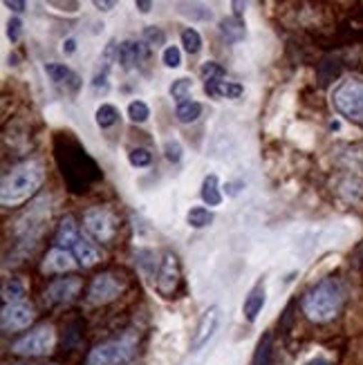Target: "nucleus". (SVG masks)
Here are the masks:
<instances>
[{
	"mask_svg": "<svg viewBox=\"0 0 363 365\" xmlns=\"http://www.w3.org/2000/svg\"><path fill=\"white\" fill-rule=\"evenodd\" d=\"M43 182H45V168L41 162L31 160L16 166L3 180L0 202H3V206H19L34 195L43 186Z\"/></svg>",
	"mask_w": 363,
	"mask_h": 365,
	"instance_id": "f257e3e1",
	"label": "nucleus"
},
{
	"mask_svg": "<svg viewBox=\"0 0 363 365\" xmlns=\"http://www.w3.org/2000/svg\"><path fill=\"white\" fill-rule=\"evenodd\" d=\"M343 307V287L334 278L317 282L303 298V312L312 323H329Z\"/></svg>",
	"mask_w": 363,
	"mask_h": 365,
	"instance_id": "f03ea898",
	"label": "nucleus"
},
{
	"mask_svg": "<svg viewBox=\"0 0 363 365\" xmlns=\"http://www.w3.org/2000/svg\"><path fill=\"white\" fill-rule=\"evenodd\" d=\"M334 110L348 121L363 125V78L345 76L332 90Z\"/></svg>",
	"mask_w": 363,
	"mask_h": 365,
	"instance_id": "7ed1b4c3",
	"label": "nucleus"
},
{
	"mask_svg": "<svg viewBox=\"0 0 363 365\" xmlns=\"http://www.w3.org/2000/svg\"><path fill=\"white\" fill-rule=\"evenodd\" d=\"M63 155H66V162H61L63 178L70 182V186L74 190H86L83 186H88L92 180L99 178L97 164L90 160L83 148H76L74 153L70 148H66Z\"/></svg>",
	"mask_w": 363,
	"mask_h": 365,
	"instance_id": "20e7f679",
	"label": "nucleus"
},
{
	"mask_svg": "<svg viewBox=\"0 0 363 365\" xmlns=\"http://www.w3.org/2000/svg\"><path fill=\"white\" fill-rule=\"evenodd\" d=\"M133 354H135V341L123 336L92 347L86 359V365H123L133 359Z\"/></svg>",
	"mask_w": 363,
	"mask_h": 365,
	"instance_id": "39448f33",
	"label": "nucleus"
},
{
	"mask_svg": "<svg viewBox=\"0 0 363 365\" xmlns=\"http://www.w3.org/2000/svg\"><path fill=\"white\" fill-rule=\"evenodd\" d=\"M56 345V331L52 325H43L34 331H29L27 336L19 339L11 345V352L14 354H21V356H45L54 350Z\"/></svg>",
	"mask_w": 363,
	"mask_h": 365,
	"instance_id": "423d86ee",
	"label": "nucleus"
},
{
	"mask_svg": "<svg viewBox=\"0 0 363 365\" xmlns=\"http://www.w3.org/2000/svg\"><path fill=\"white\" fill-rule=\"evenodd\" d=\"M108 58L119 63L123 70H133L148 58V45L144 41H121L119 45L110 43L106 47V61Z\"/></svg>",
	"mask_w": 363,
	"mask_h": 365,
	"instance_id": "0eeeda50",
	"label": "nucleus"
},
{
	"mask_svg": "<svg viewBox=\"0 0 363 365\" xmlns=\"http://www.w3.org/2000/svg\"><path fill=\"white\" fill-rule=\"evenodd\" d=\"M83 222H86L88 233L99 242H110L117 233V217L108 209H101V206L88 209L83 215Z\"/></svg>",
	"mask_w": 363,
	"mask_h": 365,
	"instance_id": "6e6552de",
	"label": "nucleus"
},
{
	"mask_svg": "<svg viewBox=\"0 0 363 365\" xmlns=\"http://www.w3.org/2000/svg\"><path fill=\"white\" fill-rule=\"evenodd\" d=\"M121 289H123L121 280H117L115 274L106 272L92 280L90 289H88V300L92 305H108L121 294Z\"/></svg>",
	"mask_w": 363,
	"mask_h": 365,
	"instance_id": "1a4fd4ad",
	"label": "nucleus"
},
{
	"mask_svg": "<svg viewBox=\"0 0 363 365\" xmlns=\"http://www.w3.org/2000/svg\"><path fill=\"white\" fill-rule=\"evenodd\" d=\"M157 292L164 298H173V294L178 292L182 282V272L175 253H166L164 260L160 262V272H157Z\"/></svg>",
	"mask_w": 363,
	"mask_h": 365,
	"instance_id": "9d476101",
	"label": "nucleus"
},
{
	"mask_svg": "<svg viewBox=\"0 0 363 365\" xmlns=\"http://www.w3.org/2000/svg\"><path fill=\"white\" fill-rule=\"evenodd\" d=\"M34 321V307L27 303H9L3 307V316H0V325L5 331H19L31 325Z\"/></svg>",
	"mask_w": 363,
	"mask_h": 365,
	"instance_id": "9b49d317",
	"label": "nucleus"
},
{
	"mask_svg": "<svg viewBox=\"0 0 363 365\" xmlns=\"http://www.w3.org/2000/svg\"><path fill=\"white\" fill-rule=\"evenodd\" d=\"M45 74L50 76V81L56 88L66 90L68 94H78V90L83 88V78L78 76L72 68H68L66 63H47Z\"/></svg>",
	"mask_w": 363,
	"mask_h": 365,
	"instance_id": "f8f14e48",
	"label": "nucleus"
},
{
	"mask_svg": "<svg viewBox=\"0 0 363 365\" xmlns=\"http://www.w3.org/2000/svg\"><path fill=\"white\" fill-rule=\"evenodd\" d=\"M218 323H220V307L211 305L207 312L202 314V319H200V323L195 327V334H193V341H191V352L202 350V347L211 341V336L215 334V329H218Z\"/></svg>",
	"mask_w": 363,
	"mask_h": 365,
	"instance_id": "ddd939ff",
	"label": "nucleus"
},
{
	"mask_svg": "<svg viewBox=\"0 0 363 365\" xmlns=\"http://www.w3.org/2000/svg\"><path fill=\"white\" fill-rule=\"evenodd\" d=\"M81 287H83V282H81V278H76V276H70V278H58V280H54L50 287H47V298L52 300V303H58V305H63V303H72V300L78 296V292H81Z\"/></svg>",
	"mask_w": 363,
	"mask_h": 365,
	"instance_id": "4468645a",
	"label": "nucleus"
},
{
	"mask_svg": "<svg viewBox=\"0 0 363 365\" xmlns=\"http://www.w3.org/2000/svg\"><path fill=\"white\" fill-rule=\"evenodd\" d=\"M74 267V260L70 256V251L68 249H58L54 247L50 253L45 256L43 260V274H66L70 272V269Z\"/></svg>",
	"mask_w": 363,
	"mask_h": 365,
	"instance_id": "2eb2a0df",
	"label": "nucleus"
},
{
	"mask_svg": "<svg viewBox=\"0 0 363 365\" xmlns=\"http://www.w3.org/2000/svg\"><path fill=\"white\" fill-rule=\"evenodd\" d=\"M265 300H267L265 282H258L256 287L249 292V296L245 298V303H242V314H245L247 323H254L258 319L262 307H265Z\"/></svg>",
	"mask_w": 363,
	"mask_h": 365,
	"instance_id": "dca6fc26",
	"label": "nucleus"
},
{
	"mask_svg": "<svg viewBox=\"0 0 363 365\" xmlns=\"http://www.w3.org/2000/svg\"><path fill=\"white\" fill-rule=\"evenodd\" d=\"M204 92L209 97H220V99H240L245 88L235 81H213V83H204Z\"/></svg>",
	"mask_w": 363,
	"mask_h": 365,
	"instance_id": "f3484780",
	"label": "nucleus"
},
{
	"mask_svg": "<svg viewBox=\"0 0 363 365\" xmlns=\"http://www.w3.org/2000/svg\"><path fill=\"white\" fill-rule=\"evenodd\" d=\"M54 242L58 249H68V247H74L78 242V231H76V222L72 215H66L61 220V225L56 229V235H54Z\"/></svg>",
	"mask_w": 363,
	"mask_h": 365,
	"instance_id": "a211bd4d",
	"label": "nucleus"
},
{
	"mask_svg": "<svg viewBox=\"0 0 363 365\" xmlns=\"http://www.w3.org/2000/svg\"><path fill=\"white\" fill-rule=\"evenodd\" d=\"M220 34H223L229 43H240L247 36V27L240 16H229V19L220 21Z\"/></svg>",
	"mask_w": 363,
	"mask_h": 365,
	"instance_id": "6ab92c4d",
	"label": "nucleus"
},
{
	"mask_svg": "<svg viewBox=\"0 0 363 365\" xmlns=\"http://www.w3.org/2000/svg\"><path fill=\"white\" fill-rule=\"evenodd\" d=\"M200 195H202L204 204H209V206H220V204H223V190H220L218 175H207V178H204Z\"/></svg>",
	"mask_w": 363,
	"mask_h": 365,
	"instance_id": "aec40b11",
	"label": "nucleus"
},
{
	"mask_svg": "<svg viewBox=\"0 0 363 365\" xmlns=\"http://www.w3.org/2000/svg\"><path fill=\"white\" fill-rule=\"evenodd\" d=\"M74 256L81 267H94L99 262V251L97 247H92L86 237H78V242L74 245Z\"/></svg>",
	"mask_w": 363,
	"mask_h": 365,
	"instance_id": "412c9836",
	"label": "nucleus"
},
{
	"mask_svg": "<svg viewBox=\"0 0 363 365\" xmlns=\"http://www.w3.org/2000/svg\"><path fill=\"white\" fill-rule=\"evenodd\" d=\"M178 11L182 16H186V19H191V21H211L213 19V11L211 7L207 5H200V3H178Z\"/></svg>",
	"mask_w": 363,
	"mask_h": 365,
	"instance_id": "4be33fe9",
	"label": "nucleus"
},
{
	"mask_svg": "<svg viewBox=\"0 0 363 365\" xmlns=\"http://www.w3.org/2000/svg\"><path fill=\"white\" fill-rule=\"evenodd\" d=\"M175 117H178L180 123H193V121H198V119L202 117V103L191 101V99L178 103V108H175Z\"/></svg>",
	"mask_w": 363,
	"mask_h": 365,
	"instance_id": "5701e85b",
	"label": "nucleus"
},
{
	"mask_svg": "<svg viewBox=\"0 0 363 365\" xmlns=\"http://www.w3.org/2000/svg\"><path fill=\"white\" fill-rule=\"evenodd\" d=\"M186 222H188V227H193V229H207L213 225V213L209 209H204V206H193V209L186 213Z\"/></svg>",
	"mask_w": 363,
	"mask_h": 365,
	"instance_id": "b1692460",
	"label": "nucleus"
},
{
	"mask_svg": "<svg viewBox=\"0 0 363 365\" xmlns=\"http://www.w3.org/2000/svg\"><path fill=\"white\" fill-rule=\"evenodd\" d=\"M97 125L99 128H110V125H115L119 121V110L115 106H110V103H101L97 108Z\"/></svg>",
	"mask_w": 363,
	"mask_h": 365,
	"instance_id": "393cba45",
	"label": "nucleus"
},
{
	"mask_svg": "<svg viewBox=\"0 0 363 365\" xmlns=\"http://www.w3.org/2000/svg\"><path fill=\"white\" fill-rule=\"evenodd\" d=\"M225 74H227V72H225V68L220 66V63H215V61L202 63V68H200V76H202V81H204V83L223 81Z\"/></svg>",
	"mask_w": 363,
	"mask_h": 365,
	"instance_id": "a878e982",
	"label": "nucleus"
},
{
	"mask_svg": "<svg viewBox=\"0 0 363 365\" xmlns=\"http://www.w3.org/2000/svg\"><path fill=\"white\" fill-rule=\"evenodd\" d=\"M254 365H272V334H265L256 347Z\"/></svg>",
	"mask_w": 363,
	"mask_h": 365,
	"instance_id": "bb28decb",
	"label": "nucleus"
},
{
	"mask_svg": "<svg viewBox=\"0 0 363 365\" xmlns=\"http://www.w3.org/2000/svg\"><path fill=\"white\" fill-rule=\"evenodd\" d=\"M182 45H184V50L188 54H198L202 50V36H200V31L193 29V27H186L182 31Z\"/></svg>",
	"mask_w": 363,
	"mask_h": 365,
	"instance_id": "cd10ccee",
	"label": "nucleus"
},
{
	"mask_svg": "<svg viewBox=\"0 0 363 365\" xmlns=\"http://www.w3.org/2000/svg\"><path fill=\"white\" fill-rule=\"evenodd\" d=\"M191 88H193V81L191 78H178V81H173L170 86V97L175 99L178 103L182 101H188V94H191Z\"/></svg>",
	"mask_w": 363,
	"mask_h": 365,
	"instance_id": "c85d7f7f",
	"label": "nucleus"
},
{
	"mask_svg": "<svg viewBox=\"0 0 363 365\" xmlns=\"http://www.w3.org/2000/svg\"><path fill=\"white\" fill-rule=\"evenodd\" d=\"M128 117H131V121H135V123H146L148 117H150V108H148L144 101L135 99V101H131V106H128Z\"/></svg>",
	"mask_w": 363,
	"mask_h": 365,
	"instance_id": "c756f323",
	"label": "nucleus"
},
{
	"mask_svg": "<svg viewBox=\"0 0 363 365\" xmlns=\"http://www.w3.org/2000/svg\"><path fill=\"white\" fill-rule=\"evenodd\" d=\"M162 63L166 68L170 70H175L182 66V52H180V47L178 45H168L164 47V52H162Z\"/></svg>",
	"mask_w": 363,
	"mask_h": 365,
	"instance_id": "7c9ffc66",
	"label": "nucleus"
},
{
	"mask_svg": "<svg viewBox=\"0 0 363 365\" xmlns=\"http://www.w3.org/2000/svg\"><path fill=\"white\" fill-rule=\"evenodd\" d=\"M144 43H146L148 47H162V45L166 43L164 29H162V27H155V25L146 27V29H144Z\"/></svg>",
	"mask_w": 363,
	"mask_h": 365,
	"instance_id": "2f4dec72",
	"label": "nucleus"
},
{
	"mask_svg": "<svg viewBox=\"0 0 363 365\" xmlns=\"http://www.w3.org/2000/svg\"><path fill=\"white\" fill-rule=\"evenodd\" d=\"M128 162H131L135 168H146V166H150V162H153V155H150V150H146V148H133V150L128 153Z\"/></svg>",
	"mask_w": 363,
	"mask_h": 365,
	"instance_id": "473e14b6",
	"label": "nucleus"
},
{
	"mask_svg": "<svg viewBox=\"0 0 363 365\" xmlns=\"http://www.w3.org/2000/svg\"><path fill=\"white\" fill-rule=\"evenodd\" d=\"M164 155H166V160L173 162V164H178L182 160V155H184V148L178 139H166L164 141Z\"/></svg>",
	"mask_w": 363,
	"mask_h": 365,
	"instance_id": "72a5a7b5",
	"label": "nucleus"
},
{
	"mask_svg": "<svg viewBox=\"0 0 363 365\" xmlns=\"http://www.w3.org/2000/svg\"><path fill=\"white\" fill-rule=\"evenodd\" d=\"M3 296H5V300H7V305H9V303H21V298L25 296V289H23V284H21L19 280H11L9 284H5Z\"/></svg>",
	"mask_w": 363,
	"mask_h": 365,
	"instance_id": "f704fd0d",
	"label": "nucleus"
},
{
	"mask_svg": "<svg viewBox=\"0 0 363 365\" xmlns=\"http://www.w3.org/2000/svg\"><path fill=\"white\" fill-rule=\"evenodd\" d=\"M21 34H23V21L21 19H11L9 25H7V36L11 43H19L21 41Z\"/></svg>",
	"mask_w": 363,
	"mask_h": 365,
	"instance_id": "c9c22d12",
	"label": "nucleus"
},
{
	"mask_svg": "<svg viewBox=\"0 0 363 365\" xmlns=\"http://www.w3.org/2000/svg\"><path fill=\"white\" fill-rule=\"evenodd\" d=\"M92 88L94 90H101V92H106L108 90V63H106V66H103V70L101 72H97V74H94V81H92Z\"/></svg>",
	"mask_w": 363,
	"mask_h": 365,
	"instance_id": "e433bc0d",
	"label": "nucleus"
},
{
	"mask_svg": "<svg viewBox=\"0 0 363 365\" xmlns=\"http://www.w3.org/2000/svg\"><path fill=\"white\" fill-rule=\"evenodd\" d=\"M76 52V38L74 36H70V38H66L63 41V54H74Z\"/></svg>",
	"mask_w": 363,
	"mask_h": 365,
	"instance_id": "4c0bfd02",
	"label": "nucleus"
},
{
	"mask_svg": "<svg viewBox=\"0 0 363 365\" xmlns=\"http://www.w3.org/2000/svg\"><path fill=\"white\" fill-rule=\"evenodd\" d=\"M94 7L101 9V11H108V9L117 7V3H115V0H94Z\"/></svg>",
	"mask_w": 363,
	"mask_h": 365,
	"instance_id": "58836bf2",
	"label": "nucleus"
},
{
	"mask_svg": "<svg viewBox=\"0 0 363 365\" xmlns=\"http://www.w3.org/2000/svg\"><path fill=\"white\" fill-rule=\"evenodd\" d=\"M242 186H245V182H233V184H227V195H238L240 190H242Z\"/></svg>",
	"mask_w": 363,
	"mask_h": 365,
	"instance_id": "ea45409f",
	"label": "nucleus"
},
{
	"mask_svg": "<svg viewBox=\"0 0 363 365\" xmlns=\"http://www.w3.org/2000/svg\"><path fill=\"white\" fill-rule=\"evenodd\" d=\"M5 7H9L14 11H25L27 3H19V0H5Z\"/></svg>",
	"mask_w": 363,
	"mask_h": 365,
	"instance_id": "a19ab883",
	"label": "nucleus"
},
{
	"mask_svg": "<svg viewBox=\"0 0 363 365\" xmlns=\"http://www.w3.org/2000/svg\"><path fill=\"white\" fill-rule=\"evenodd\" d=\"M135 7L141 11V14H148L150 9H153V3H146V0H137V3H135Z\"/></svg>",
	"mask_w": 363,
	"mask_h": 365,
	"instance_id": "79ce46f5",
	"label": "nucleus"
}]
</instances>
